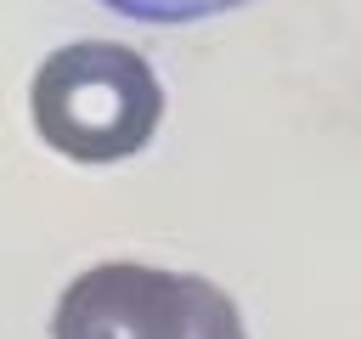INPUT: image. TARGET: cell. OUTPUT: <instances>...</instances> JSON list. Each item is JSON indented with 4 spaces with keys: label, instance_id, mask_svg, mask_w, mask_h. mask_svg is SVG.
Masks as SVG:
<instances>
[{
    "label": "cell",
    "instance_id": "obj_1",
    "mask_svg": "<svg viewBox=\"0 0 361 339\" xmlns=\"http://www.w3.org/2000/svg\"><path fill=\"white\" fill-rule=\"evenodd\" d=\"M39 141L73 164L135 158L164 124V85L124 40H68L28 79Z\"/></svg>",
    "mask_w": 361,
    "mask_h": 339
},
{
    "label": "cell",
    "instance_id": "obj_2",
    "mask_svg": "<svg viewBox=\"0 0 361 339\" xmlns=\"http://www.w3.org/2000/svg\"><path fill=\"white\" fill-rule=\"evenodd\" d=\"M51 339H248V328L237 299L209 277L102 260L56 294Z\"/></svg>",
    "mask_w": 361,
    "mask_h": 339
},
{
    "label": "cell",
    "instance_id": "obj_3",
    "mask_svg": "<svg viewBox=\"0 0 361 339\" xmlns=\"http://www.w3.org/2000/svg\"><path fill=\"white\" fill-rule=\"evenodd\" d=\"M130 23H158V28H186V23H209V17H226V11H243L254 0H96Z\"/></svg>",
    "mask_w": 361,
    "mask_h": 339
}]
</instances>
